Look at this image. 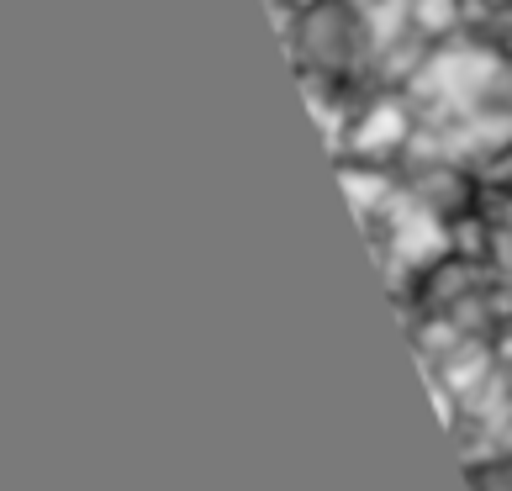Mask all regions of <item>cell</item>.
I'll use <instances>...</instances> for the list:
<instances>
[{
  "label": "cell",
  "mask_w": 512,
  "mask_h": 491,
  "mask_svg": "<svg viewBox=\"0 0 512 491\" xmlns=\"http://www.w3.org/2000/svg\"><path fill=\"white\" fill-rule=\"evenodd\" d=\"M407 138H412V117H407L402 101H375L365 117L349 127V148H354L359 159H386Z\"/></svg>",
  "instance_id": "3957f363"
},
{
  "label": "cell",
  "mask_w": 512,
  "mask_h": 491,
  "mask_svg": "<svg viewBox=\"0 0 512 491\" xmlns=\"http://www.w3.org/2000/svg\"><path fill=\"white\" fill-rule=\"evenodd\" d=\"M460 22V0H412V27L428 37H444Z\"/></svg>",
  "instance_id": "5b68a950"
},
{
  "label": "cell",
  "mask_w": 512,
  "mask_h": 491,
  "mask_svg": "<svg viewBox=\"0 0 512 491\" xmlns=\"http://www.w3.org/2000/svg\"><path fill=\"white\" fill-rule=\"evenodd\" d=\"M502 375H507V391H512V338L502 344Z\"/></svg>",
  "instance_id": "8992f818"
},
{
  "label": "cell",
  "mask_w": 512,
  "mask_h": 491,
  "mask_svg": "<svg viewBox=\"0 0 512 491\" xmlns=\"http://www.w3.org/2000/svg\"><path fill=\"white\" fill-rule=\"evenodd\" d=\"M507 85H512V69L502 64V53L481 43H449L412 69V101H423L439 122L491 106V96Z\"/></svg>",
  "instance_id": "6da1fadb"
},
{
  "label": "cell",
  "mask_w": 512,
  "mask_h": 491,
  "mask_svg": "<svg viewBox=\"0 0 512 491\" xmlns=\"http://www.w3.org/2000/svg\"><path fill=\"white\" fill-rule=\"evenodd\" d=\"M344 191H349V201H354L359 217L386 212V201L396 196L391 185H386V175H370V169H344Z\"/></svg>",
  "instance_id": "277c9868"
},
{
  "label": "cell",
  "mask_w": 512,
  "mask_h": 491,
  "mask_svg": "<svg viewBox=\"0 0 512 491\" xmlns=\"http://www.w3.org/2000/svg\"><path fill=\"white\" fill-rule=\"evenodd\" d=\"M344 6H354V11H365V6H370V0H344Z\"/></svg>",
  "instance_id": "52a82bcc"
},
{
  "label": "cell",
  "mask_w": 512,
  "mask_h": 491,
  "mask_svg": "<svg viewBox=\"0 0 512 491\" xmlns=\"http://www.w3.org/2000/svg\"><path fill=\"white\" fill-rule=\"evenodd\" d=\"M386 249H391V264H402V270H423L444 254V222L428 212L417 196H391L386 201Z\"/></svg>",
  "instance_id": "7a4b0ae2"
}]
</instances>
